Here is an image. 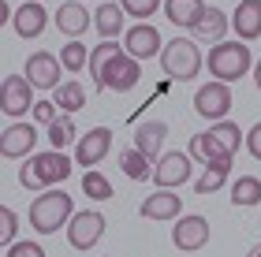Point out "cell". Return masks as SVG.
<instances>
[{"mask_svg":"<svg viewBox=\"0 0 261 257\" xmlns=\"http://www.w3.org/2000/svg\"><path fill=\"white\" fill-rule=\"evenodd\" d=\"M30 227L38 235H56V227H67L71 216H75V202H71L67 190H41L38 197L30 202Z\"/></svg>","mask_w":261,"mask_h":257,"instance_id":"obj_1","label":"cell"},{"mask_svg":"<svg viewBox=\"0 0 261 257\" xmlns=\"http://www.w3.org/2000/svg\"><path fill=\"white\" fill-rule=\"evenodd\" d=\"M205 67L217 82H239L246 78V71H254V52L246 41H220L205 52Z\"/></svg>","mask_w":261,"mask_h":257,"instance_id":"obj_2","label":"cell"},{"mask_svg":"<svg viewBox=\"0 0 261 257\" xmlns=\"http://www.w3.org/2000/svg\"><path fill=\"white\" fill-rule=\"evenodd\" d=\"M67 175H71V157L60 153V149H49V153L27 157V164L19 168V183L27 186V190H53Z\"/></svg>","mask_w":261,"mask_h":257,"instance_id":"obj_3","label":"cell"},{"mask_svg":"<svg viewBox=\"0 0 261 257\" xmlns=\"http://www.w3.org/2000/svg\"><path fill=\"white\" fill-rule=\"evenodd\" d=\"M201 64H205V60H201V49H198L194 38H172L168 45H164V52H161L164 75L175 78V82H191V78H198Z\"/></svg>","mask_w":261,"mask_h":257,"instance_id":"obj_4","label":"cell"},{"mask_svg":"<svg viewBox=\"0 0 261 257\" xmlns=\"http://www.w3.org/2000/svg\"><path fill=\"white\" fill-rule=\"evenodd\" d=\"M138 78H142V60H135L127 49L123 52H116L109 64H105V71L97 78V90H109V93H130L138 86Z\"/></svg>","mask_w":261,"mask_h":257,"instance_id":"obj_5","label":"cell"},{"mask_svg":"<svg viewBox=\"0 0 261 257\" xmlns=\"http://www.w3.org/2000/svg\"><path fill=\"white\" fill-rule=\"evenodd\" d=\"M194 112L201 116V120H213V123L228 120V112H231V86L228 82H217V78L205 82V86H198Z\"/></svg>","mask_w":261,"mask_h":257,"instance_id":"obj_6","label":"cell"},{"mask_svg":"<svg viewBox=\"0 0 261 257\" xmlns=\"http://www.w3.org/2000/svg\"><path fill=\"white\" fill-rule=\"evenodd\" d=\"M34 86L27 75H4V86H0V112L19 120V116L34 112Z\"/></svg>","mask_w":261,"mask_h":257,"instance_id":"obj_7","label":"cell"},{"mask_svg":"<svg viewBox=\"0 0 261 257\" xmlns=\"http://www.w3.org/2000/svg\"><path fill=\"white\" fill-rule=\"evenodd\" d=\"M30 78V86L34 90H49V93H56L64 82H60V75H64V64H60V56H53V52H45V49H38L27 60V71H22Z\"/></svg>","mask_w":261,"mask_h":257,"instance_id":"obj_8","label":"cell"},{"mask_svg":"<svg viewBox=\"0 0 261 257\" xmlns=\"http://www.w3.org/2000/svg\"><path fill=\"white\" fill-rule=\"evenodd\" d=\"M105 235V216L97 213V209H82V213L71 216L67 224V242L75 250H93Z\"/></svg>","mask_w":261,"mask_h":257,"instance_id":"obj_9","label":"cell"},{"mask_svg":"<svg viewBox=\"0 0 261 257\" xmlns=\"http://www.w3.org/2000/svg\"><path fill=\"white\" fill-rule=\"evenodd\" d=\"M109 153H112V131H109V127H93V131L79 134V142H75V164H82L86 172L97 168Z\"/></svg>","mask_w":261,"mask_h":257,"instance_id":"obj_10","label":"cell"},{"mask_svg":"<svg viewBox=\"0 0 261 257\" xmlns=\"http://www.w3.org/2000/svg\"><path fill=\"white\" fill-rule=\"evenodd\" d=\"M191 153H164L153 168V186L157 190H179L183 183H191Z\"/></svg>","mask_w":261,"mask_h":257,"instance_id":"obj_11","label":"cell"},{"mask_svg":"<svg viewBox=\"0 0 261 257\" xmlns=\"http://www.w3.org/2000/svg\"><path fill=\"white\" fill-rule=\"evenodd\" d=\"M34 146H38L34 123H8L0 134V157L4 160H27L34 157Z\"/></svg>","mask_w":261,"mask_h":257,"instance_id":"obj_12","label":"cell"},{"mask_svg":"<svg viewBox=\"0 0 261 257\" xmlns=\"http://www.w3.org/2000/svg\"><path fill=\"white\" fill-rule=\"evenodd\" d=\"M209 242V220L205 216H179L172 227V246L183 253H198Z\"/></svg>","mask_w":261,"mask_h":257,"instance_id":"obj_13","label":"cell"},{"mask_svg":"<svg viewBox=\"0 0 261 257\" xmlns=\"http://www.w3.org/2000/svg\"><path fill=\"white\" fill-rule=\"evenodd\" d=\"M123 49L135 56V60H149V56H161V52H164L161 30H157V26H149V22H135V26L123 34Z\"/></svg>","mask_w":261,"mask_h":257,"instance_id":"obj_14","label":"cell"},{"mask_svg":"<svg viewBox=\"0 0 261 257\" xmlns=\"http://www.w3.org/2000/svg\"><path fill=\"white\" fill-rule=\"evenodd\" d=\"M11 26H15V34L22 41H34V38L45 34V26H49V11H45L41 0H22V8H15Z\"/></svg>","mask_w":261,"mask_h":257,"instance_id":"obj_15","label":"cell"},{"mask_svg":"<svg viewBox=\"0 0 261 257\" xmlns=\"http://www.w3.org/2000/svg\"><path fill=\"white\" fill-rule=\"evenodd\" d=\"M228 30H231V15H228L224 8H213V4H205L201 19L191 26L194 41H205V45H220V41H228V38H224Z\"/></svg>","mask_w":261,"mask_h":257,"instance_id":"obj_16","label":"cell"},{"mask_svg":"<svg viewBox=\"0 0 261 257\" xmlns=\"http://www.w3.org/2000/svg\"><path fill=\"white\" fill-rule=\"evenodd\" d=\"M90 26H93V15L86 11V4H79V0H67V4L56 8V30L67 34L71 41H79Z\"/></svg>","mask_w":261,"mask_h":257,"instance_id":"obj_17","label":"cell"},{"mask_svg":"<svg viewBox=\"0 0 261 257\" xmlns=\"http://www.w3.org/2000/svg\"><path fill=\"white\" fill-rule=\"evenodd\" d=\"M138 213L146 220H179L183 216V197L175 190H153L146 202L138 205Z\"/></svg>","mask_w":261,"mask_h":257,"instance_id":"obj_18","label":"cell"},{"mask_svg":"<svg viewBox=\"0 0 261 257\" xmlns=\"http://www.w3.org/2000/svg\"><path fill=\"white\" fill-rule=\"evenodd\" d=\"M231 26H235L239 41H257L261 38V0H239V8L231 15Z\"/></svg>","mask_w":261,"mask_h":257,"instance_id":"obj_19","label":"cell"},{"mask_svg":"<svg viewBox=\"0 0 261 257\" xmlns=\"http://www.w3.org/2000/svg\"><path fill=\"white\" fill-rule=\"evenodd\" d=\"M164 138H168V123H161V120H146V123H138V131H135V149L138 153H146L149 160H161L164 153Z\"/></svg>","mask_w":261,"mask_h":257,"instance_id":"obj_20","label":"cell"},{"mask_svg":"<svg viewBox=\"0 0 261 257\" xmlns=\"http://www.w3.org/2000/svg\"><path fill=\"white\" fill-rule=\"evenodd\" d=\"M123 22H127L123 4H112V0H105V4L93 11V30H97L105 41H116V38H120V34H123Z\"/></svg>","mask_w":261,"mask_h":257,"instance_id":"obj_21","label":"cell"},{"mask_svg":"<svg viewBox=\"0 0 261 257\" xmlns=\"http://www.w3.org/2000/svg\"><path fill=\"white\" fill-rule=\"evenodd\" d=\"M187 153H191L198 164H205V168H209V164H228V160H235V153H228V149H224L209 131H205V134H194Z\"/></svg>","mask_w":261,"mask_h":257,"instance_id":"obj_22","label":"cell"},{"mask_svg":"<svg viewBox=\"0 0 261 257\" xmlns=\"http://www.w3.org/2000/svg\"><path fill=\"white\" fill-rule=\"evenodd\" d=\"M201 11H205V0H164V19H168L172 26L191 30L201 19Z\"/></svg>","mask_w":261,"mask_h":257,"instance_id":"obj_23","label":"cell"},{"mask_svg":"<svg viewBox=\"0 0 261 257\" xmlns=\"http://www.w3.org/2000/svg\"><path fill=\"white\" fill-rule=\"evenodd\" d=\"M120 168H123L127 179L146 183V179H153V168H157V164H153V160H149L146 153H138V149L130 146V149H123V153H120Z\"/></svg>","mask_w":261,"mask_h":257,"instance_id":"obj_24","label":"cell"},{"mask_svg":"<svg viewBox=\"0 0 261 257\" xmlns=\"http://www.w3.org/2000/svg\"><path fill=\"white\" fill-rule=\"evenodd\" d=\"M53 101H56V108H64V116H71V112L86 108V90L75 78H64V86L53 93Z\"/></svg>","mask_w":261,"mask_h":257,"instance_id":"obj_25","label":"cell"},{"mask_svg":"<svg viewBox=\"0 0 261 257\" xmlns=\"http://www.w3.org/2000/svg\"><path fill=\"white\" fill-rule=\"evenodd\" d=\"M261 202V179L257 175H239L231 186V205H239V209H254Z\"/></svg>","mask_w":261,"mask_h":257,"instance_id":"obj_26","label":"cell"},{"mask_svg":"<svg viewBox=\"0 0 261 257\" xmlns=\"http://www.w3.org/2000/svg\"><path fill=\"white\" fill-rule=\"evenodd\" d=\"M228 175H231V160H228V164H209V168L194 179V190H198L201 197H205V194H217L220 186L228 183Z\"/></svg>","mask_w":261,"mask_h":257,"instance_id":"obj_27","label":"cell"},{"mask_svg":"<svg viewBox=\"0 0 261 257\" xmlns=\"http://www.w3.org/2000/svg\"><path fill=\"white\" fill-rule=\"evenodd\" d=\"M209 134L217 138V142L228 149V153H239V146H246V134L239 131V123H231V120H220V123H213L209 127Z\"/></svg>","mask_w":261,"mask_h":257,"instance_id":"obj_28","label":"cell"},{"mask_svg":"<svg viewBox=\"0 0 261 257\" xmlns=\"http://www.w3.org/2000/svg\"><path fill=\"white\" fill-rule=\"evenodd\" d=\"M45 131H49V134H45V138H49V146L60 149V153L71 142H79V131H75V120H71V116H60V120H56L53 127H45Z\"/></svg>","mask_w":261,"mask_h":257,"instance_id":"obj_29","label":"cell"},{"mask_svg":"<svg viewBox=\"0 0 261 257\" xmlns=\"http://www.w3.org/2000/svg\"><path fill=\"white\" fill-rule=\"evenodd\" d=\"M90 52H93V49H86L82 41H67L64 49H60V64H64V71L79 75L82 67H90Z\"/></svg>","mask_w":261,"mask_h":257,"instance_id":"obj_30","label":"cell"},{"mask_svg":"<svg viewBox=\"0 0 261 257\" xmlns=\"http://www.w3.org/2000/svg\"><path fill=\"white\" fill-rule=\"evenodd\" d=\"M82 194L93 197V202H109V197H112V183L105 179V172L90 168L86 175H82Z\"/></svg>","mask_w":261,"mask_h":257,"instance_id":"obj_31","label":"cell"},{"mask_svg":"<svg viewBox=\"0 0 261 257\" xmlns=\"http://www.w3.org/2000/svg\"><path fill=\"white\" fill-rule=\"evenodd\" d=\"M116 52H123V45H116V41H101L97 49L90 52V67H86V71H90V78H93V82H97V78H101L105 64H109V60H112Z\"/></svg>","mask_w":261,"mask_h":257,"instance_id":"obj_32","label":"cell"},{"mask_svg":"<svg viewBox=\"0 0 261 257\" xmlns=\"http://www.w3.org/2000/svg\"><path fill=\"white\" fill-rule=\"evenodd\" d=\"M15 235H19V216H15V209H11V205H0V242H4V250L15 246Z\"/></svg>","mask_w":261,"mask_h":257,"instance_id":"obj_33","label":"cell"},{"mask_svg":"<svg viewBox=\"0 0 261 257\" xmlns=\"http://www.w3.org/2000/svg\"><path fill=\"white\" fill-rule=\"evenodd\" d=\"M120 4H123V11H127L130 19L146 22V19H149L157 8H164V0H120Z\"/></svg>","mask_w":261,"mask_h":257,"instance_id":"obj_34","label":"cell"},{"mask_svg":"<svg viewBox=\"0 0 261 257\" xmlns=\"http://www.w3.org/2000/svg\"><path fill=\"white\" fill-rule=\"evenodd\" d=\"M30 116H34V120H38L41 127H53L56 120H60V116H56V101H38Z\"/></svg>","mask_w":261,"mask_h":257,"instance_id":"obj_35","label":"cell"},{"mask_svg":"<svg viewBox=\"0 0 261 257\" xmlns=\"http://www.w3.org/2000/svg\"><path fill=\"white\" fill-rule=\"evenodd\" d=\"M4 257H45V250L38 242H15V246H8Z\"/></svg>","mask_w":261,"mask_h":257,"instance_id":"obj_36","label":"cell"},{"mask_svg":"<svg viewBox=\"0 0 261 257\" xmlns=\"http://www.w3.org/2000/svg\"><path fill=\"white\" fill-rule=\"evenodd\" d=\"M246 149H250L254 160H261V123H254L250 131H246Z\"/></svg>","mask_w":261,"mask_h":257,"instance_id":"obj_37","label":"cell"},{"mask_svg":"<svg viewBox=\"0 0 261 257\" xmlns=\"http://www.w3.org/2000/svg\"><path fill=\"white\" fill-rule=\"evenodd\" d=\"M254 82H257V90H261V60L254 64Z\"/></svg>","mask_w":261,"mask_h":257,"instance_id":"obj_38","label":"cell"},{"mask_svg":"<svg viewBox=\"0 0 261 257\" xmlns=\"http://www.w3.org/2000/svg\"><path fill=\"white\" fill-rule=\"evenodd\" d=\"M246 257H261V242H257V246H250V253H246Z\"/></svg>","mask_w":261,"mask_h":257,"instance_id":"obj_39","label":"cell"}]
</instances>
